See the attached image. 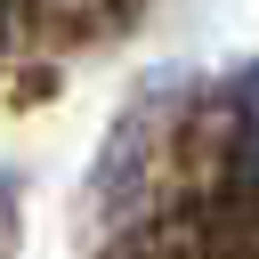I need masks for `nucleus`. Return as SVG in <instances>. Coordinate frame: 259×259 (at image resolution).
<instances>
[{"mask_svg": "<svg viewBox=\"0 0 259 259\" xmlns=\"http://www.w3.org/2000/svg\"><path fill=\"white\" fill-rule=\"evenodd\" d=\"M243 138H251V162H259V73L243 81Z\"/></svg>", "mask_w": 259, "mask_h": 259, "instance_id": "f257e3e1", "label": "nucleus"}]
</instances>
